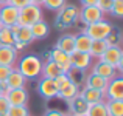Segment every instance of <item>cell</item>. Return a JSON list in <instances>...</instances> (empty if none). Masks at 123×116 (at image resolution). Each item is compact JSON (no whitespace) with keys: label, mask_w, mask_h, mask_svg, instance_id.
<instances>
[{"label":"cell","mask_w":123,"mask_h":116,"mask_svg":"<svg viewBox=\"0 0 123 116\" xmlns=\"http://www.w3.org/2000/svg\"><path fill=\"white\" fill-rule=\"evenodd\" d=\"M90 73L98 74V76L105 77V79H108V80H111V79H114L115 76H118L117 70H115L114 67L109 65V63H106V62H101V60H98V62L93 63L92 65V71Z\"/></svg>","instance_id":"15"},{"label":"cell","mask_w":123,"mask_h":116,"mask_svg":"<svg viewBox=\"0 0 123 116\" xmlns=\"http://www.w3.org/2000/svg\"><path fill=\"white\" fill-rule=\"evenodd\" d=\"M108 79L98 76V74H93V73H89L86 77H84V85L89 87V88H95V90H100V91L105 93L106 87H108Z\"/></svg>","instance_id":"18"},{"label":"cell","mask_w":123,"mask_h":116,"mask_svg":"<svg viewBox=\"0 0 123 116\" xmlns=\"http://www.w3.org/2000/svg\"><path fill=\"white\" fill-rule=\"evenodd\" d=\"M25 84H27V79L24 77L20 71L14 67V70L11 71V74L8 76V79L2 84V87L5 90H14V88H25Z\"/></svg>","instance_id":"13"},{"label":"cell","mask_w":123,"mask_h":116,"mask_svg":"<svg viewBox=\"0 0 123 116\" xmlns=\"http://www.w3.org/2000/svg\"><path fill=\"white\" fill-rule=\"evenodd\" d=\"M14 39H16V42H20V43H24V45H30L31 42L34 40L30 26H19Z\"/></svg>","instance_id":"24"},{"label":"cell","mask_w":123,"mask_h":116,"mask_svg":"<svg viewBox=\"0 0 123 116\" xmlns=\"http://www.w3.org/2000/svg\"><path fill=\"white\" fill-rule=\"evenodd\" d=\"M42 20V8L37 5H27L25 8L19 9V19H17V25L19 26H31L36 22Z\"/></svg>","instance_id":"2"},{"label":"cell","mask_w":123,"mask_h":116,"mask_svg":"<svg viewBox=\"0 0 123 116\" xmlns=\"http://www.w3.org/2000/svg\"><path fill=\"white\" fill-rule=\"evenodd\" d=\"M105 101H123V77L120 74L108 82L105 90Z\"/></svg>","instance_id":"6"},{"label":"cell","mask_w":123,"mask_h":116,"mask_svg":"<svg viewBox=\"0 0 123 116\" xmlns=\"http://www.w3.org/2000/svg\"><path fill=\"white\" fill-rule=\"evenodd\" d=\"M97 2L98 0H80L83 6H97Z\"/></svg>","instance_id":"39"},{"label":"cell","mask_w":123,"mask_h":116,"mask_svg":"<svg viewBox=\"0 0 123 116\" xmlns=\"http://www.w3.org/2000/svg\"><path fill=\"white\" fill-rule=\"evenodd\" d=\"M108 116H123V101H105Z\"/></svg>","instance_id":"27"},{"label":"cell","mask_w":123,"mask_h":116,"mask_svg":"<svg viewBox=\"0 0 123 116\" xmlns=\"http://www.w3.org/2000/svg\"><path fill=\"white\" fill-rule=\"evenodd\" d=\"M53 80H55V84H56L58 90H59V88H62L64 85H67V84H69L72 79H70V76L67 74V73H62V74H59L56 79H53Z\"/></svg>","instance_id":"34"},{"label":"cell","mask_w":123,"mask_h":116,"mask_svg":"<svg viewBox=\"0 0 123 116\" xmlns=\"http://www.w3.org/2000/svg\"><path fill=\"white\" fill-rule=\"evenodd\" d=\"M70 65L72 70L75 71H86L90 65H92V57L89 53H80V51H73L70 54Z\"/></svg>","instance_id":"10"},{"label":"cell","mask_w":123,"mask_h":116,"mask_svg":"<svg viewBox=\"0 0 123 116\" xmlns=\"http://www.w3.org/2000/svg\"><path fill=\"white\" fill-rule=\"evenodd\" d=\"M64 116H75V115H72V113H64Z\"/></svg>","instance_id":"44"},{"label":"cell","mask_w":123,"mask_h":116,"mask_svg":"<svg viewBox=\"0 0 123 116\" xmlns=\"http://www.w3.org/2000/svg\"><path fill=\"white\" fill-rule=\"evenodd\" d=\"M98 60L109 63V65H112L117 70V73H122V70H123V50L120 48V45L108 47L105 50V53L100 56Z\"/></svg>","instance_id":"5"},{"label":"cell","mask_w":123,"mask_h":116,"mask_svg":"<svg viewBox=\"0 0 123 116\" xmlns=\"http://www.w3.org/2000/svg\"><path fill=\"white\" fill-rule=\"evenodd\" d=\"M103 19H105V14L97 6H83L78 12V20L84 26H87L90 23H95L98 20H103Z\"/></svg>","instance_id":"7"},{"label":"cell","mask_w":123,"mask_h":116,"mask_svg":"<svg viewBox=\"0 0 123 116\" xmlns=\"http://www.w3.org/2000/svg\"><path fill=\"white\" fill-rule=\"evenodd\" d=\"M8 108H9V102H8V99L5 98V95L0 96V116H5V115H6V111H8Z\"/></svg>","instance_id":"36"},{"label":"cell","mask_w":123,"mask_h":116,"mask_svg":"<svg viewBox=\"0 0 123 116\" xmlns=\"http://www.w3.org/2000/svg\"><path fill=\"white\" fill-rule=\"evenodd\" d=\"M87 116H108V110H106L105 101L95 102V104H89V108L86 111Z\"/></svg>","instance_id":"26"},{"label":"cell","mask_w":123,"mask_h":116,"mask_svg":"<svg viewBox=\"0 0 123 116\" xmlns=\"http://www.w3.org/2000/svg\"><path fill=\"white\" fill-rule=\"evenodd\" d=\"M36 88H37V93H39L44 99H47V101L55 99L58 96V87H56V84H55L53 79L41 77V79L37 80Z\"/></svg>","instance_id":"8"},{"label":"cell","mask_w":123,"mask_h":116,"mask_svg":"<svg viewBox=\"0 0 123 116\" xmlns=\"http://www.w3.org/2000/svg\"><path fill=\"white\" fill-rule=\"evenodd\" d=\"M5 98L8 99L9 105H27V102H28V91L25 88L5 90Z\"/></svg>","instance_id":"12"},{"label":"cell","mask_w":123,"mask_h":116,"mask_svg":"<svg viewBox=\"0 0 123 116\" xmlns=\"http://www.w3.org/2000/svg\"><path fill=\"white\" fill-rule=\"evenodd\" d=\"M112 3L114 0H98L97 2V8L103 12V14H111V8H112Z\"/></svg>","instance_id":"33"},{"label":"cell","mask_w":123,"mask_h":116,"mask_svg":"<svg viewBox=\"0 0 123 116\" xmlns=\"http://www.w3.org/2000/svg\"><path fill=\"white\" fill-rule=\"evenodd\" d=\"M17 56H19V51H16L14 47L0 45V65L14 67V63L17 62Z\"/></svg>","instance_id":"14"},{"label":"cell","mask_w":123,"mask_h":116,"mask_svg":"<svg viewBox=\"0 0 123 116\" xmlns=\"http://www.w3.org/2000/svg\"><path fill=\"white\" fill-rule=\"evenodd\" d=\"M90 43H92V39L87 36V34H84L83 31L80 34H75V51H80V53H89Z\"/></svg>","instance_id":"23"},{"label":"cell","mask_w":123,"mask_h":116,"mask_svg":"<svg viewBox=\"0 0 123 116\" xmlns=\"http://www.w3.org/2000/svg\"><path fill=\"white\" fill-rule=\"evenodd\" d=\"M80 95V84L73 82V80H70L67 85H64L62 88L58 90V96L56 98L62 99V101H70V99H73L75 96Z\"/></svg>","instance_id":"17"},{"label":"cell","mask_w":123,"mask_h":116,"mask_svg":"<svg viewBox=\"0 0 123 116\" xmlns=\"http://www.w3.org/2000/svg\"><path fill=\"white\" fill-rule=\"evenodd\" d=\"M14 42H16V39L12 36L9 26H2L0 28V45H9V47H12Z\"/></svg>","instance_id":"28"},{"label":"cell","mask_w":123,"mask_h":116,"mask_svg":"<svg viewBox=\"0 0 123 116\" xmlns=\"http://www.w3.org/2000/svg\"><path fill=\"white\" fill-rule=\"evenodd\" d=\"M44 116H64V113L61 110H56V108H51V110H47L44 113Z\"/></svg>","instance_id":"38"},{"label":"cell","mask_w":123,"mask_h":116,"mask_svg":"<svg viewBox=\"0 0 123 116\" xmlns=\"http://www.w3.org/2000/svg\"><path fill=\"white\" fill-rule=\"evenodd\" d=\"M14 70V67H6V65H0V84H3L8 76L11 74V71Z\"/></svg>","instance_id":"35"},{"label":"cell","mask_w":123,"mask_h":116,"mask_svg":"<svg viewBox=\"0 0 123 116\" xmlns=\"http://www.w3.org/2000/svg\"><path fill=\"white\" fill-rule=\"evenodd\" d=\"M42 59L36 54H27L19 60L16 68L24 74L25 79H37L41 77V71H42Z\"/></svg>","instance_id":"1"},{"label":"cell","mask_w":123,"mask_h":116,"mask_svg":"<svg viewBox=\"0 0 123 116\" xmlns=\"http://www.w3.org/2000/svg\"><path fill=\"white\" fill-rule=\"evenodd\" d=\"M55 62L56 65H59V68L62 70V73H69L72 70V65H70V54L64 53V51L58 50V48H53V50L48 53V59Z\"/></svg>","instance_id":"11"},{"label":"cell","mask_w":123,"mask_h":116,"mask_svg":"<svg viewBox=\"0 0 123 116\" xmlns=\"http://www.w3.org/2000/svg\"><path fill=\"white\" fill-rule=\"evenodd\" d=\"M0 28H2V23H0Z\"/></svg>","instance_id":"45"},{"label":"cell","mask_w":123,"mask_h":116,"mask_svg":"<svg viewBox=\"0 0 123 116\" xmlns=\"http://www.w3.org/2000/svg\"><path fill=\"white\" fill-rule=\"evenodd\" d=\"M67 105H69V113H72L75 116L84 115L87 111V108H89V104H87L80 95L75 96L73 99H70V101H67Z\"/></svg>","instance_id":"19"},{"label":"cell","mask_w":123,"mask_h":116,"mask_svg":"<svg viewBox=\"0 0 123 116\" xmlns=\"http://www.w3.org/2000/svg\"><path fill=\"white\" fill-rule=\"evenodd\" d=\"M80 96L87 102V104H95V102L105 101V93L95 88H89L84 85L83 88H80Z\"/></svg>","instance_id":"16"},{"label":"cell","mask_w":123,"mask_h":116,"mask_svg":"<svg viewBox=\"0 0 123 116\" xmlns=\"http://www.w3.org/2000/svg\"><path fill=\"white\" fill-rule=\"evenodd\" d=\"M5 116H30V110L27 105H9Z\"/></svg>","instance_id":"29"},{"label":"cell","mask_w":123,"mask_h":116,"mask_svg":"<svg viewBox=\"0 0 123 116\" xmlns=\"http://www.w3.org/2000/svg\"><path fill=\"white\" fill-rule=\"evenodd\" d=\"M30 116H31V115H30Z\"/></svg>","instance_id":"46"},{"label":"cell","mask_w":123,"mask_h":116,"mask_svg":"<svg viewBox=\"0 0 123 116\" xmlns=\"http://www.w3.org/2000/svg\"><path fill=\"white\" fill-rule=\"evenodd\" d=\"M66 3H67V0H44L42 6H45L50 11H59Z\"/></svg>","instance_id":"30"},{"label":"cell","mask_w":123,"mask_h":116,"mask_svg":"<svg viewBox=\"0 0 123 116\" xmlns=\"http://www.w3.org/2000/svg\"><path fill=\"white\" fill-rule=\"evenodd\" d=\"M111 14L117 19L123 17V0H114L112 8H111Z\"/></svg>","instance_id":"32"},{"label":"cell","mask_w":123,"mask_h":116,"mask_svg":"<svg viewBox=\"0 0 123 116\" xmlns=\"http://www.w3.org/2000/svg\"><path fill=\"white\" fill-rule=\"evenodd\" d=\"M55 48L64 51L67 54H72L75 51V34H62V36L58 39Z\"/></svg>","instance_id":"20"},{"label":"cell","mask_w":123,"mask_h":116,"mask_svg":"<svg viewBox=\"0 0 123 116\" xmlns=\"http://www.w3.org/2000/svg\"><path fill=\"white\" fill-rule=\"evenodd\" d=\"M78 12L80 9L75 5H64L58 11L56 16V26L58 28H70L78 22Z\"/></svg>","instance_id":"3"},{"label":"cell","mask_w":123,"mask_h":116,"mask_svg":"<svg viewBox=\"0 0 123 116\" xmlns=\"http://www.w3.org/2000/svg\"><path fill=\"white\" fill-rule=\"evenodd\" d=\"M30 30H31V34H33L34 40H42V39H45L50 34V26H48V23L44 19L39 20V22H36L34 25H31Z\"/></svg>","instance_id":"21"},{"label":"cell","mask_w":123,"mask_h":116,"mask_svg":"<svg viewBox=\"0 0 123 116\" xmlns=\"http://www.w3.org/2000/svg\"><path fill=\"white\" fill-rule=\"evenodd\" d=\"M33 5H37V6H42V3H44V0H30Z\"/></svg>","instance_id":"41"},{"label":"cell","mask_w":123,"mask_h":116,"mask_svg":"<svg viewBox=\"0 0 123 116\" xmlns=\"http://www.w3.org/2000/svg\"><path fill=\"white\" fill-rule=\"evenodd\" d=\"M12 47L16 48V51H20V50H24L25 47H27V45H24V43H20V42H14V45H12Z\"/></svg>","instance_id":"40"},{"label":"cell","mask_w":123,"mask_h":116,"mask_svg":"<svg viewBox=\"0 0 123 116\" xmlns=\"http://www.w3.org/2000/svg\"><path fill=\"white\" fill-rule=\"evenodd\" d=\"M8 3H9V0H0V6L2 5H8Z\"/></svg>","instance_id":"42"},{"label":"cell","mask_w":123,"mask_h":116,"mask_svg":"<svg viewBox=\"0 0 123 116\" xmlns=\"http://www.w3.org/2000/svg\"><path fill=\"white\" fill-rule=\"evenodd\" d=\"M17 19H19V8L9 5V3L0 6V23H2V26L17 25Z\"/></svg>","instance_id":"9"},{"label":"cell","mask_w":123,"mask_h":116,"mask_svg":"<svg viewBox=\"0 0 123 116\" xmlns=\"http://www.w3.org/2000/svg\"><path fill=\"white\" fill-rule=\"evenodd\" d=\"M59 74H62V70L59 68V65H56L51 60H45L42 63V71L41 77H47V79H56Z\"/></svg>","instance_id":"22"},{"label":"cell","mask_w":123,"mask_h":116,"mask_svg":"<svg viewBox=\"0 0 123 116\" xmlns=\"http://www.w3.org/2000/svg\"><path fill=\"white\" fill-rule=\"evenodd\" d=\"M3 95H5V88H3L2 84H0V96H3Z\"/></svg>","instance_id":"43"},{"label":"cell","mask_w":123,"mask_h":116,"mask_svg":"<svg viewBox=\"0 0 123 116\" xmlns=\"http://www.w3.org/2000/svg\"><path fill=\"white\" fill-rule=\"evenodd\" d=\"M108 42L106 40H92V43H90V50H89V54L90 57H95V59H100V56H101L103 53H105V50L108 48Z\"/></svg>","instance_id":"25"},{"label":"cell","mask_w":123,"mask_h":116,"mask_svg":"<svg viewBox=\"0 0 123 116\" xmlns=\"http://www.w3.org/2000/svg\"><path fill=\"white\" fill-rule=\"evenodd\" d=\"M112 30H114V26H112L108 20L103 19V20H98V22H95V23H90V25H87V26H84L83 33L87 34L92 40H105V39L111 34Z\"/></svg>","instance_id":"4"},{"label":"cell","mask_w":123,"mask_h":116,"mask_svg":"<svg viewBox=\"0 0 123 116\" xmlns=\"http://www.w3.org/2000/svg\"><path fill=\"white\" fill-rule=\"evenodd\" d=\"M30 0H9V5H12V6H16V8H19V9H22V8H25L27 5H30Z\"/></svg>","instance_id":"37"},{"label":"cell","mask_w":123,"mask_h":116,"mask_svg":"<svg viewBox=\"0 0 123 116\" xmlns=\"http://www.w3.org/2000/svg\"><path fill=\"white\" fill-rule=\"evenodd\" d=\"M120 39H122V34H120V31H118V30H115V28H114V30L111 31V34H109V36L106 37L105 40L108 42V45H109V47H114V45H118V43H120Z\"/></svg>","instance_id":"31"}]
</instances>
